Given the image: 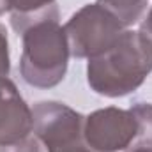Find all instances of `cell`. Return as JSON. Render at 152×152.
Wrapping results in <instances>:
<instances>
[{
    "mask_svg": "<svg viewBox=\"0 0 152 152\" xmlns=\"http://www.w3.org/2000/svg\"><path fill=\"white\" fill-rule=\"evenodd\" d=\"M152 73V42L140 30H124L113 46L88 58L87 81L104 97H124L134 92Z\"/></svg>",
    "mask_w": 152,
    "mask_h": 152,
    "instance_id": "1",
    "label": "cell"
},
{
    "mask_svg": "<svg viewBox=\"0 0 152 152\" xmlns=\"http://www.w3.org/2000/svg\"><path fill=\"white\" fill-rule=\"evenodd\" d=\"M21 37V78L37 88L57 87L67 73L71 57L64 27L58 21H41L27 28Z\"/></svg>",
    "mask_w": 152,
    "mask_h": 152,
    "instance_id": "2",
    "label": "cell"
},
{
    "mask_svg": "<svg viewBox=\"0 0 152 152\" xmlns=\"http://www.w3.org/2000/svg\"><path fill=\"white\" fill-rule=\"evenodd\" d=\"M71 57L94 58L108 51L126 27L103 5L87 4L67 20L64 25Z\"/></svg>",
    "mask_w": 152,
    "mask_h": 152,
    "instance_id": "3",
    "label": "cell"
},
{
    "mask_svg": "<svg viewBox=\"0 0 152 152\" xmlns=\"http://www.w3.org/2000/svg\"><path fill=\"white\" fill-rule=\"evenodd\" d=\"M83 136L97 152H131L138 138V118L131 108H101L85 117Z\"/></svg>",
    "mask_w": 152,
    "mask_h": 152,
    "instance_id": "4",
    "label": "cell"
},
{
    "mask_svg": "<svg viewBox=\"0 0 152 152\" xmlns=\"http://www.w3.org/2000/svg\"><path fill=\"white\" fill-rule=\"evenodd\" d=\"M32 133L50 151L83 140L85 117L58 101H41L32 108Z\"/></svg>",
    "mask_w": 152,
    "mask_h": 152,
    "instance_id": "5",
    "label": "cell"
},
{
    "mask_svg": "<svg viewBox=\"0 0 152 152\" xmlns=\"http://www.w3.org/2000/svg\"><path fill=\"white\" fill-rule=\"evenodd\" d=\"M32 108L9 78H0V147L32 134Z\"/></svg>",
    "mask_w": 152,
    "mask_h": 152,
    "instance_id": "6",
    "label": "cell"
},
{
    "mask_svg": "<svg viewBox=\"0 0 152 152\" xmlns=\"http://www.w3.org/2000/svg\"><path fill=\"white\" fill-rule=\"evenodd\" d=\"M11 25L18 34L41 21H58L57 0H5Z\"/></svg>",
    "mask_w": 152,
    "mask_h": 152,
    "instance_id": "7",
    "label": "cell"
},
{
    "mask_svg": "<svg viewBox=\"0 0 152 152\" xmlns=\"http://www.w3.org/2000/svg\"><path fill=\"white\" fill-rule=\"evenodd\" d=\"M97 4L110 11L126 28L138 23L147 9V0H97Z\"/></svg>",
    "mask_w": 152,
    "mask_h": 152,
    "instance_id": "8",
    "label": "cell"
},
{
    "mask_svg": "<svg viewBox=\"0 0 152 152\" xmlns=\"http://www.w3.org/2000/svg\"><path fill=\"white\" fill-rule=\"evenodd\" d=\"M131 112L138 118V138L133 147L136 149H152V104L136 103L131 106Z\"/></svg>",
    "mask_w": 152,
    "mask_h": 152,
    "instance_id": "9",
    "label": "cell"
},
{
    "mask_svg": "<svg viewBox=\"0 0 152 152\" xmlns=\"http://www.w3.org/2000/svg\"><path fill=\"white\" fill-rule=\"evenodd\" d=\"M0 152H42V149H41V142L37 140V136L32 133L30 136H27L12 145L0 147Z\"/></svg>",
    "mask_w": 152,
    "mask_h": 152,
    "instance_id": "10",
    "label": "cell"
},
{
    "mask_svg": "<svg viewBox=\"0 0 152 152\" xmlns=\"http://www.w3.org/2000/svg\"><path fill=\"white\" fill-rule=\"evenodd\" d=\"M9 71H11V57H9L7 30L0 23V78H7Z\"/></svg>",
    "mask_w": 152,
    "mask_h": 152,
    "instance_id": "11",
    "label": "cell"
},
{
    "mask_svg": "<svg viewBox=\"0 0 152 152\" xmlns=\"http://www.w3.org/2000/svg\"><path fill=\"white\" fill-rule=\"evenodd\" d=\"M50 152H97V151H94L92 147H88L87 142H85V138H83V140H78L75 143L64 145L60 149H55V151H50Z\"/></svg>",
    "mask_w": 152,
    "mask_h": 152,
    "instance_id": "12",
    "label": "cell"
},
{
    "mask_svg": "<svg viewBox=\"0 0 152 152\" xmlns=\"http://www.w3.org/2000/svg\"><path fill=\"white\" fill-rule=\"evenodd\" d=\"M140 32L152 42V7H151V11H149V14H147V18H145L143 23H142Z\"/></svg>",
    "mask_w": 152,
    "mask_h": 152,
    "instance_id": "13",
    "label": "cell"
},
{
    "mask_svg": "<svg viewBox=\"0 0 152 152\" xmlns=\"http://www.w3.org/2000/svg\"><path fill=\"white\" fill-rule=\"evenodd\" d=\"M7 12V5H5V0H0V16Z\"/></svg>",
    "mask_w": 152,
    "mask_h": 152,
    "instance_id": "14",
    "label": "cell"
},
{
    "mask_svg": "<svg viewBox=\"0 0 152 152\" xmlns=\"http://www.w3.org/2000/svg\"><path fill=\"white\" fill-rule=\"evenodd\" d=\"M131 152H152V149H136V151H131Z\"/></svg>",
    "mask_w": 152,
    "mask_h": 152,
    "instance_id": "15",
    "label": "cell"
}]
</instances>
